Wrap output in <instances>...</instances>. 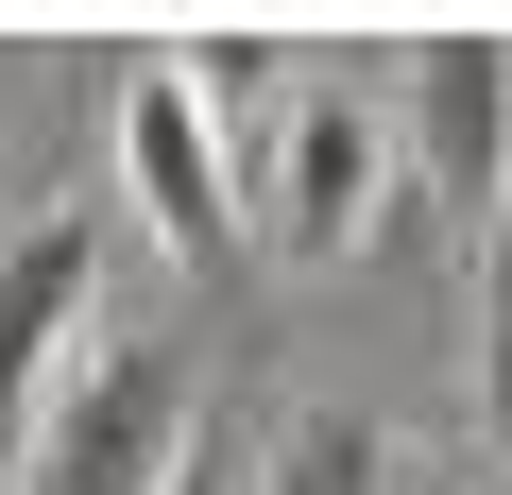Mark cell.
Wrapping results in <instances>:
<instances>
[{
  "label": "cell",
  "mask_w": 512,
  "mask_h": 495,
  "mask_svg": "<svg viewBox=\"0 0 512 495\" xmlns=\"http://www.w3.org/2000/svg\"><path fill=\"white\" fill-rule=\"evenodd\" d=\"M171 86H188L205 120H274V86H291V35L222 18V35H188V52H171Z\"/></svg>",
  "instance_id": "7"
},
{
  "label": "cell",
  "mask_w": 512,
  "mask_h": 495,
  "mask_svg": "<svg viewBox=\"0 0 512 495\" xmlns=\"http://www.w3.org/2000/svg\"><path fill=\"white\" fill-rule=\"evenodd\" d=\"M274 495H393V427L376 410H291L274 427Z\"/></svg>",
  "instance_id": "6"
},
{
  "label": "cell",
  "mask_w": 512,
  "mask_h": 495,
  "mask_svg": "<svg viewBox=\"0 0 512 495\" xmlns=\"http://www.w3.org/2000/svg\"><path fill=\"white\" fill-rule=\"evenodd\" d=\"M427 188L444 205H512V52L495 35H427Z\"/></svg>",
  "instance_id": "5"
},
{
  "label": "cell",
  "mask_w": 512,
  "mask_h": 495,
  "mask_svg": "<svg viewBox=\"0 0 512 495\" xmlns=\"http://www.w3.org/2000/svg\"><path fill=\"white\" fill-rule=\"evenodd\" d=\"M120 188L154 205V239H171L188 274H222V257H239V171H222V120L171 86V52H154V69H120Z\"/></svg>",
  "instance_id": "3"
},
{
  "label": "cell",
  "mask_w": 512,
  "mask_h": 495,
  "mask_svg": "<svg viewBox=\"0 0 512 495\" xmlns=\"http://www.w3.org/2000/svg\"><path fill=\"white\" fill-rule=\"evenodd\" d=\"M376 205H393V120L342 103V86L291 103V120H274V239H291V257H359Z\"/></svg>",
  "instance_id": "4"
},
{
  "label": "cell",
  "mask_w": 512,
  "mask_h": 495,
  "mask_svg": "<svg viewBox=\"0 0 512 495\" xmlns=\"http://www.w3.org/2000/svg\"><path fill=\"white\" fill-rule=\"evenodd\" d=\"M205 444V376L171 342H120V359H69L35 444H18V495H171V461Z\"/></svg>",
  "instance_id": "1"
},
{
  "label": "cell",
  "mask_w": 512,
  "mask_h": 495,
  "mask_svg": "<svg viewBox=\"0 0 512 495\" xmlns=\"http://www.w3.org/2000/svg\"><path fill=\"white\" fill-rule=\"evenodd\" d=\"M103 257H120V222H103L86 188H52V205H18V222H0V495H18V444H35L52 376L86 359Z\"/></svg>",
  "instance_id": "2"
},
{
  "label": "cell",
  "mask_w": 512,
  "mask_h": 495,
  "mask_svg": "<svg viewBox=\"0 0 512 495\" xmlns=\"http://www.w3.org/2000/svg\"><path fill=\"white\" fill-rule=\"evenodd\" d=\"M171 495H239V478H222V444H188V461H171Z\"/></svg>",
  "instance_id": "8"
}]
</instances>
